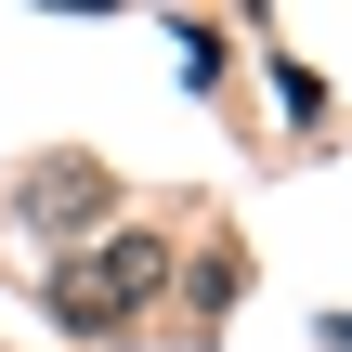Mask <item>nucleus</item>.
Instances as JSON below:
<instances>
[{"label": "nucleus", "mask_w": 352, "mask_h": 352, "mask_svg": "<svg viewBox=\"0 0 352 352\" xmlns=\"http://www.w3.org/2000/svg\"><path fill=\"white\" fill-rule=\"evenodd\" d=\"M327 340H340V352H352V314H340V327H327Z\"/></svg>", "instance_id": "20e7f679"}, {"label": "nucleus", "mask_w": 352, "mask_h": 352, "mask_svg": "<svg viewBox=\"0 0 352 352\" xmlns=\"http://www.w3.org/2000/svg\"><path fill=\"white\" fill-rule=\"evenodd\" d=\"M157 287H170V248H157V235H91V248H65V261L39 274V314H52L65 340H104V327H131Z\"/></svg>", "instance_id": "f257e3e1"}, {"label": "nucleus", "mask_w": 352, "mask_h": 352, "mask_svg": "<svg viewBox=\"0 0 352 352\" xmlns=\"http://www.w3.org/2000/svg\"><path fill=\"white\" fill-rule=\"evenodd\" d=\"M196 300H248V248H196Z\"/></svg>", "instance_id": "7ed1b4c3"}, {"label": "nucleus", "mask_w": 352, "mask_h": 352, "mask_svg": "<svg viewBox=\"0 0 352 352\" xmlns=\"http://www.w3.org/2000/svg\"><path fill=\"white\" fill-rule=\"evenodd\" d=\"M91 209H104V170H91V157H52V170L26 183V222H39V235H65V222H91Z\"/></svg>", "instance_id": "f03ea898"}]
</instances>
